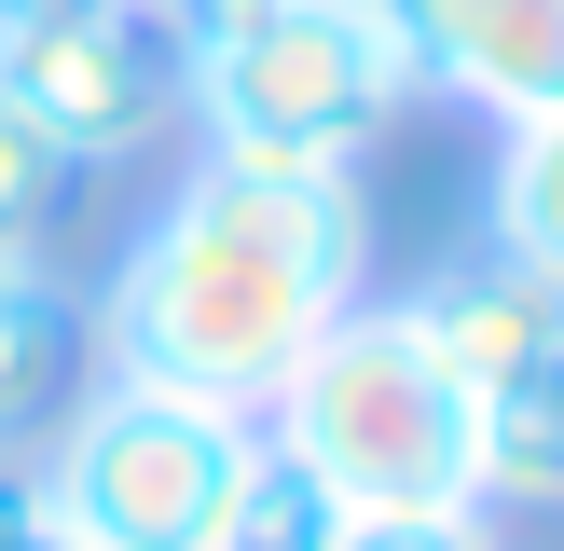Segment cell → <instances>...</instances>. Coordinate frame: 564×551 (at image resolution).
I'll use <instances>...</instances> for the list:
<instances>
[{
  "instance_id": "obj_7",
  "label": "cell",
  "mask_w": 564,
  "mask_h": 551,
  "mask_svg": "<svg viewBox=\"0 0 564 551\" xmlns=\"http://www.w3.org/2000/svg\"><path fill=\"white\" fill-rule=\"evenodd\" d=\"M400 317L427 331V345H441V372H455L468 400H482L496 372H523V358H538L551 331H564V303H551V290H538V276H523V262H496V248H482V262L427 276V290H413Z\"/></svg>"
},
{
  "instance_id": "obj_3",
  "label": "cell",
  "mask_w": 564,
  "mask_h": 551,
  "mask_svg": "<svg viewBox=\"0 0 564 551\" xmlns=\"http://www.w3.org/2000/svg\"><path fill=\"white\" fill-rule=\"evenodd\" d=\"M262 441L303 455L345 510H482V400L400 303H345L262 400Z\"/></svg>"
},
{
  "instance_id": "obj_8",
  "label": "cell",
  "mask_w": 564,
  "mask_h": 551,
  "mask_svg": "<svg viewBox=\"0 0 564 551\" xmlns=\"http://www.w3.org/2000/svg\"><path fill=\"white\" fill-rule=\"evenodd\" d=\"M69 400H83V303L55 290V262H0V455L55 441Z\"/></svg>"
},
{
  "instance_id": "obj_10",
  "label": "cell",
  "mask_w": 564,
  "mask_h": 551,
  "mask_svg": "<svg viewBox=\"0 0 564 551\" xmlns=\"http://www.w3.org/2000/svg\"><path fill=\"white\" fill-rule=\"evenodd\" d=\"M496 262H523L564 303V97L496 138Z\"/></svg>"
},
{
  "instance_id": "obj_13",
  "label": "cell",
  "mask_w": 564,
  "mask_h": 551,
  "mask_svg": "<svg viewBox=\"0 0 564 551\" xmlns=\"http://www.w3.org/2000/svg\"><path fill=\"white\" fill-rule=\"evenodd\" d=\"M330 551H496L482 510H345Z\"/></svg>"
},
{
  "instance_id": "obj_4",
  "label": "cell",
  "mask_w": 564,
  "mask_h": 551,
  "mask_svg": "<svg viewBox=\"0 0 564 551\" xmlns=\"http://www.w3.org/2000/svg\"><path fill=\"white\" fill-rule=\"evenodd\" d=\"M248 441H262V413H220V400H180V386L97 372L69 413H55L42 496H55V523H69L83 551H207Z\"/></svg>"
},
{
  "instance_id": "obj_5",
  "label": "cell",
  "mask_w": 564,
  "mask_h": 551,
  "mask_svg": "<svg viewBox=\"0 0 564 551\" xmlns=\"http://www.w3.org/2000/svg\"><path fill=\"white\" fill-rule=\"evenodd\" d=\"M0 97H28L69 165H124L180 125V28L165 0H83V14L0 28Z\"/></svg>"
},
{
  "instance_id": "obj_9",
  "label": "cell",
  "mask_w": 564,
  "mask_h": 551,
  "mask_svg": "<svg viewBox=\"0 0 564 551\" xmlns=\"http://www.w3.org/2000/svg\"><path fill=\"white\" fill-rule=\"evenodd\" d=\"M482 496H510V510H564V331L523 372L482 386Z\"/></svg>"
},
{
  "instance_id": "obj_1",
  "label": "cell",
  "mask_w": 564,
  "mask_h": 551,
  "mask_svg": "<svg viewBox=\"0 0 564 551\" xmlns=\"http://www.w3.org/2000/svg\"><path fill=\"white\" fill-rule=\"evenodd\" d=\"M345 303H372L358 165L207 152L152 207V235L124 248V276H110V303H97V345H110V372H138V386L262 413Z\"/></svg>"
},
{
  "instance_id": "obj_12",
  "label": "cell",
  "mask_w": 564,
  "mask_h": 551,
  "mask_svg": "<svg viewBox=\"0 0 564 551\" xmlns=\"http://www.w3.org/2000/svg\"><path fill=\"white\" fill-rule=\"evenodd\" d=\"M83 180H97V165H69L42 110H28V97H0V262H42V248L69 235Z\"/></svg>"
},
{
  "instance_id": "obj_11",
  "label": "cell",
  "mask_w": 564,
  "mask_h": 551,
  "mask_svg": "<svg viewBox=\"0 0 564 551\" xmlns=\"http://www.w3.org/2000/svg\"><path fill=\"white\" fill-rule=\"evenodd\" d=\"M330 538H345V496H330L303 455L248 441V468H235V496H220V538L207 551H330Z\"/></svg>"
},
{
  "instance_id": "obj_15",
  "label": "cell",
  "mask_w": 564,
  "mask_h": 551,
  "mask_svg": "<svg viewBox=\"0 0 564 551\" xmlns=\"http://www.w3.org/2000/svg\"><path fill=\"white\" fill-rule=\"evenodd\" d=\"M42 14H83V0H0V28H42Z\"/></svg>"
},
{
  "instance_id": "obj_14",
  "label": "cell",
  "mask_w": 564,
  "mask_h": 551,
  "mask_svg": "<svg viewBox=\"0 0 564 551\" xmlns=\"http://www.w3.org/2000/svg\"><path fill=\"white\" fill-rule=\"evenodd\" d=\"M0 551H83L69 523H55V496H42V468H28V455H0Z\"/></svg>"
},
{
  "instance_id": "obj_6",
  "label": "cell",
  "mask_w": 564,
  "mask_h": 551,
  "mask_svg": "<svg viewBox=\"0 0 564 551\" xmlns=\"http://www.w3.org/2000/svg\"><path fill=\"white\" fill-rule=\"evenodd\" d=\"M386 28H400L413 83L496 110V125L564 97V0H386Z\"/></svg>"
},
{
  "instance_id": "obj_2",
  "label": "cell",
  "mask_w": 564,
  "mask_h": 551,
  "mask_svg": "<svg viewBox=\"0 0 564 551\" xmlns=\"http://www.w3.org/2000/svg\"><path fill=\"white\" fill-rule=\"evenodd\" d=\"M180 110L248 165H358L413 97L386 0H165Z\"/></svg>"
}]
</instances>
